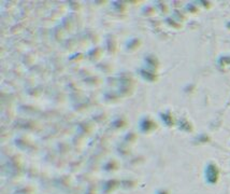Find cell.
<instances>
[{
	"label": "cell",
	"instance_id": "obj_1",
	"mask_svg": "<svg viewBox=\"0 0 230 194\" xmlns=\"http://www.w3.org/2000/svg\"><path fill=\"white\" fill-rule=\"evenodd\" d=\"M217 176H218V173H217V169L215 168V166L213 165H210L207 169V180L210 182H215V181L217 180Z\"/></svg>",
	"mask_w": 230,
	"mask_h": 194
},
{
	"label": "cell",
	"instance_id": "obj_2",
	"mask_svg": "<svg viewBox=\"0 0 230 194\" xmlns=\"http://www.w3.org/2000/svg\"><path fill=\"white\" fill-rule=\"evenodd\" d=\"M150 124H151V122H150V121H144L143 125H142V128H143V129H148V128H150Z\"/></svg>",
	"mask_w": 230,
	"mask_h": 194
},
{
	"label": "cell",
	"instance_id": "obj_3",
	"mask_svg": "<svg viewBox=\"0 0 230 194\" xmlns=\"http://www.w3.org/2000/svg\"><path fill=\"white\" fill-rule=\"evenodd\" d=\"M159 194H167V193H165V192H161V193H159Z\"/></svg>",
	"mask_w": 230,
	"mask_h": 194
}]
</instances>
